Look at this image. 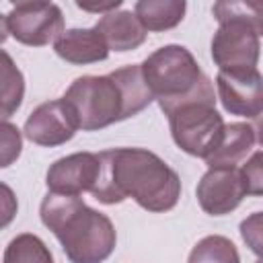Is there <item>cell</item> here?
<instances>
[{
    "label": "cell",
    "instance_id": "1",
    "mask_svg": "<svg viewBox=\"0 0 263 263\" xmlns=\"http://www.w3.org/2000/svg\"><path fill=\"white\" fill-rule=\"evenodd\" d=\"M101 173L92 197L105 205L134 199L152 214L168 212L181 197V179L158 154L146 148H111L99 152Z\"/></svg>",
    "mask_w": 263,
    "mask_h": 263
},
{
    "label": "cell",
    "instance_id": "2",
    "mask_svg": "<svg viewBox=\"0 0 263 263\" xmlns=\"http://www.w3.org/2000/svg\"><path fill=\"white\" fill-rule=\"evenodd\" d=\"M62 99L74 109L82 132H97L136 117L154 101L140 64L117 68L105 76H80Z\"/></svg>",
    "mask_w": 263,
    "mask_h": 263
},
{
    "label": "cell",
    "instance_id": "3",
    "mask_svg": "<svg viewBox=\"0 0 263 263\" xmlns=\"http://www.w3.org/2000/svg\"><path fill=\"white\" fill-rule=\"evenodd\" d=\"M41 222L53 232L70 263H103L117 245L109 216L88 208L80 197L49 193L39 205Z\"/></svg>",
    "mask_w": 263,
    "mask_h": 263
},
{
    "label": "cell",
    "instance_id": "4",
    "mask_svg": "<svg viewBox=\"0 0 263 263\" xmlns=\"http://www.w3.org/2000/svg\"><path fill=\"white\" fill-rule=\"evenodd\" d=\"M168 117L173 142L189 156L208 158L224 136V119L216 111L214 82L210 76L201 80L195 92L160 107Z\"/></svg>",
    "mask_w": 263,
    "mask_h": 263
},
{
    "label": "cell",
    "instance_id": "5",
    "mask_svg": "<svg viewBox=\"0 0 263 263\" xmlns=\"http://www.w3.org/2000/svg\"><path fill=\"white\" fill-rule=\"evenodd\" d=\"M140 66L158 107L189 97L205 78L193 53L185 45L177 43L158 47Z\"/></svg>",
    "mask_w": 263,
    "mask_h": 263
},
{
    "label": "cell",
    "instance_id": "6",
    "mask_svg": "<svg viewBox=\"0 0 263 263\" xmlns=\"http://www.w3.org/2000/svg\"><path fill=\"white\" fill-rule=\"evenodd\" d=\"M2 39L10 35L23 45L43 47L64 33V12L53 2H18L2 16Z\"/></svg>",
    "mask_w": 263,
    "mask_h": 263
},
{
    "label": "cell",
    "instance_id": "7",
    "mask_svg": "<svg viewBox=\"0 0 263 263\" xmlns=\"http://www.w3.org/2000/svg\"><path fill=\"white\" fill-rule=\"evenodd\" d=\"M212 60L218 72L253 70L259 64V35L240 21H226L212 37Z\"/></svg>",
    "mask_w": 263,
    "mask_h": 263
},
{
    "label": "cell",
    "instance_id": "8",
    "mask_svg": "<svg viewBox=\"0 0 263 263\" xmlns=\"http://www.w3.org/2000/svg\"><path fill=\"white\" fill-rule=\"evenodd\" d=\"M78 129L80 123L74 109L64 99H55L41 103L31 111V115L25 121L23 134L37 146L55 148L70 142Z\"/></svg>",
    "mask_w": 263,
    "mask_h": 263
},
{
    "label": "cell",
    "instance_id": "9",
    "mask_svg": "<svg viewBox=\"0 0 263 263\" xmlns=\"http://www.w3.org/2000/svg\"><path fill=\"white\" fill-rule=\"evenodd\" d=\"M216 88L224 111L230 115L257 119L263 113V74L257 68L218 72Z\"/></svg>",
    "mask_w": 263,
    "mask_h": 263
},
{
    "label": "cell",
    "instance_id": "10",
    "mask_svg": "<svg viewBox=\"0 0 263 263\" xmlns=\"http://www.w3.org/2000/svg\"><path fill=\"white\" fill-rule=\"evenodd\" d=\"M101 173V158L95 152H74L58 158L49 164L45 175V185L49 193L58 195H74L92 193Z\"/></svg>",
    "mask_w": 263,
    "mask_h": 263
},
{
    "label": "cell",
    "instance_id": "11",
    "mask_svg": "<svg viewBox=\"0 0 263 263\" xmlns=\"http://www.w3.org/2000/svg\"><path fill=\"white\" fill-rule=\"evenodd\" d=\"M195 195L199 208L210 216H226L234 212L247 197L240 168H208L195 187Z\"/></svg>",
    "mask_w": 263,
    "mask_h": 263
},
{
    "label": "cell",
    "instance_id": "12",
    "mask_svg": "<svg viewBox=\"0 0 263 263\" xmlns=\"http://www.w3.org/2000/svg\"><path fill=\"white\" fill-rule=\"evenodd\" d=\"M53 51L58 58H62L68 64L74 66H86L105 62L109 58V47L103 39V35L90 27V29H68L60 35V39L53 43Z\"/></svg>",
    "mask_w": 263,
    "mask_h": 263
},
{
    "label": "cell",
    "instance_id": "13",
    "mask_svg": "<svg viewBox=\"0 0 263 263\" xmlns=\"http://www.w3.org/2000/svg\"><path fill=\"white\" fill-rule=\"evenodd\" d=\"M95 29L103 35L111 51H132L146 41V29L134 10H113L99 18Z\"/></svg>",
    "mask_w": 263,
    "mask_h": 263
},
{
    "label": "cell",
    "instance_id": "14",
    "mask_svg": "<svg viewBox=\"0 0 263 263\" xmlns=\"http://www.w3.org/2000/svg\"><path fill=\"white\" fill-rule=\"evenodd\" d=\"M257 142L255 127L242 121L228 123L216 150L205 158L208 168H232L238 166Z\"/></svg>",
    "mask_w": 263,
    "mask_h": 263
},
{
    "label": "cell",
    "instance_id": "15",
    "mask_svg": "<svg viewBox=\"0 0 263 263\" xmlns=\"http://www.w3.org/2000/svg\"><path fill=\"white\" fill-rule=\"evenodd\" d=\"M187 10L185 0H138L134 12L146 31L175 29Z\"/></svg>",
    "mask_w": 263,
    "mask_h": 263
},
{
    "label": "cell",
    "instance_id": "16",
    "mask_svg": "<svg viewBox=\"0 0 263 263\" xmlns=\"http://www.w3.org/2000/svg\"><path fill=\"white\" fill-rule=\"evenodd\" d=\"M212 14L218 25L226 21H240L263 37V0H220L212 6Z\"/></svg>",
    "mask_w": 263,
    "mask_h": 263
},
{
    "label": "cell",
    "instance_id": "17",
    "mask_svg": "<svg viewBox=\"0 0 263 263\" xmlns=\"http://www.w3.org/2000/svg\"><path fill=\"white\" fill-rule=\"evenodd\" d=\"M2 263H55L47 245L31 232L16 234L4 249Z\"/></svg>",
    "mask_w": 263,
    "mask_h": 263
},
{
    "label": "cell",
    "instance_id": "18",
    "mask_svg": "<svg viewBox=\"0 0 263 263\" xmlns=\"http://www.w3.org/2000/svg\"><path fill=\"white\" fill-rule=\"evenodd\" d=\"M187 263H240V255L230 238L210 234L191 249Z\"/></svg>",
    "mask_w": 263,
    "mask_h": 263
},
{
    "label": "cell",
    "instance_id": "19",
    "mask_svg": "<svg viewBox=\"0 0 263 263\" xmlns=\"http://www.w3.org/2000/svg\"><path fill=\"white\" fill-rule=\"evenodd\" d=\"M25 97V78L23 72L14 66L10 53L2 49V121L21 107Z\"/></svg>",
    "mask_w": 263,
    "mask_h": 263
},
{
    "label": "cell",
    "instance_id": "20",
    "mask_svg": "<svg viewBox=\"0 0 263 263\" xmlns=\"http://www.w3.org/2000/svg\"><path fill=\"white\" fill-rule=\"evenodd\" d=\"M238 230L249 251H253L259 259H263V212H255L247 216L240 222Z\"/></svg>",
    "mask_w": 263,
    "mask_h": 263
},
{
    "label": "cell",
    "instance_id": "21",
    "mask_svg": "<svg viewBox=\"0 0 263 263\" xmlns=\"http://www.w3.org/2000/svg\"><path fill=\"white\" fill-rule=\"evenodd\" d=\"M247 195H263V152H253L240 166Z\"/></svg>",
    "mask_w": 263,
    "mask_h": 263
},
{
    "label": "cell",
    "instance_id": "22",
    "mask_svg": "<svg viewBox=\"0 0 263 263\" xmlns=\"http://www.w3.org/2000/svg\"><path fill=\"white\" fill-rule=\"evenodd\" d=\"M0 132H2V160H0V166L6 168L21 156L23 136H21L18 127L12 125L10 121H2Z\"/></svg>",
    "mask_w": 263,
    "mask_h": 263
},
{
    "label": "cell",
    "instance_id": "23",
    "mask_svg": "<svg viewBox=\"0 0 263 263\" xmlns=\"http://www.w3.org/2000/svg\"><path fill=\"white\" fill-rule=\"evenodd\" d=\"M76 6H78L80 10H86V12H101V16H103V14L113 12L115 8H119V6H121V0H111V2H105V4H84V2H76Z\"/></svg>",
    "mask_w": 263,
    "mask_h": 263
},
{
    "label": "cell",
    "instance_id": "24",
    "mask_svg": "<svg viewBox=\"0 0 263 263\" xmlns=\"http://www.w3.org/2000/svg\"><path fill=\"white\" fill-rule=\"evenodd\" d=\"M2 191H4V226L10 222V218H12V214H14V210L12 208H8V203H14L12 201V193H10V189H8V185H2Z\"/></svg>",
    "mask_w": 263,
    "mask_h": 263
},
{
    "label": "cell",
    "instance_id": "25",
    "mask_svg": "<svg viewBox=\"0 0 263 263\" xmlns=\"http://www.w3.org/2000/svg\"><path fill=\"white\" fill-rule=\"evenodd\" d=\"M255 134H257V142L263 146V113L257 117V121H255Z\"/></svg>",
    "mask_w": 263,
    "mask_h": 263
},
{
    "label": "cell",
    "instance_id": "26",
    "mask_svg": "<svg viewBox=\"0 0 263 263\" xmlns=\"http://www.w3.org/2000/svg\"><path fill=\"white\" fill-rule=\"evenodd\" d=\"M255 263H263V259H259V261H255Z\"/></svg>",
    "mask_w": 263,
    "mask_h": 263
}]
</instances>
